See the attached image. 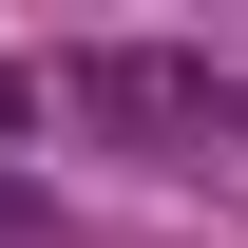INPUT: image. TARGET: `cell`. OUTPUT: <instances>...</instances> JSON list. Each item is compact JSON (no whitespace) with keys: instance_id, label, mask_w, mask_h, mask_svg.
I'll use <instances>...</instances> for the list:
<instances>
[{"instance_id":"cell-1","label":"cell","mask_w":248,"mask_h":248,"mask_svg":"<svg viewBox=\"0 0 248 248\" xmlns=\"http://www.w3.org/2000/svg\"><path fill=\"white\" fill-rule=\"evenodd\" d=\"M58 115H115V134H191V153H248V77L172 58V38H77V58H58Z\"/></svg>"}]
</instances>
